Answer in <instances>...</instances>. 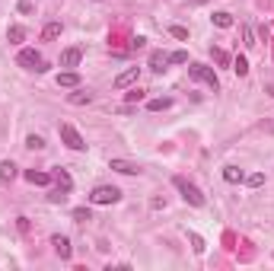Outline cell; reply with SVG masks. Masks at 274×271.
I'll list each match as a JSON object with an SVG mask.
<instances>
[{"mask_svg": "<svg viewBox=\"0 0 274 271\" xmlns=\"http://www.w3.org/2000/svg\"><path fill=\"white\" fill-rule=\"evenodd\" d=\"M172 185L178 188V192H182V198H185V201L192 204V207H204V195H201V188H198L195 182H188L185 175H175Z\"/></svg>", "mask_w": 274, "mask_h": 271, "instance_id": "cell-1", "label": "cell"}, {"mask_svg": "<svg viewBox=\"0 0 274 271\" xmlns=\"http://www.w3.org/2000/svg\"><path fill=\"white\" fill-rule=\"evenodd\" d=\"M16 64H19V67H26V70H35V74H45V70H48L45 57L35 51V48H22V51L16 54Z\"/></svg>", "mask_w": 274, "mask_h": 271, "instance_id": "cell-2", "label": "cell"}, {"mask_svg": "<svg viewBox=\"0 0 274 271\" xmlns=\"http://www.w3.org/2000/svg\"><path fill=\"white\" fill-rule=\"evenodd\" d=\"M57 134H61V140H64L70 150H77V153L86 150V140H83V134H80L70 122H61V125H57Z\"/></svg>", "mask_w": 274, "mask_h": 271, "instance_id": "cell-3", "label": "cell"}, {"mask_svg": "<svg viewBox=\"0 0 274 271\" xmlns=\"http://www.w3.org/2000/svg\"><path fill=\"white\" fill-rule=\"evenodd\" d=\"M188 77L192 80H198V83H207L214 93L220 89V80H217V74L207 67V64H188Z\"/></svg>", "mask_w": 274, "mask_h": 271, "instance_id": "cell-4", "label": "cell"}, {"mask_svg": "<svg viewBox=\"0 0 274 271\" xmlns=\"http://www.w3.org/2000/svg\"><path fill=\"white\" fill-rule=\"evenodd\" d=\"M89 201L93 204H115V201H121V188H115V185H96L89 192Z\"/></svg>", "mask_w": 274, "mask_h": 271, "instance_id": "cell-5", "label": "cell"}, {"mask_svg": "<svg viewBox=\"0 0 274 271\" xmlns=\"http://www.w3.org/2000/svg\"><path fill=\"white\" fill-rule=\"evenodd\" d=\"M137 77H140V67H128V70H121V74L115 77V89H128L131 83H137Z\"/></svg>", "mask_w": 274, "mask_h": 271, "instance_id": "cell-6", "label": "cell"}, {"mask_svg": "<svg viewBox=\"0 0 274 271\" xmlns=\"http://www.w3.org/2000/svg\"><path fill=\"white\" fill-rule=\"evenodd\" d=\"M109 169L121 172V175H137V172H140V166H137V163H131V160H118V157L109 163Z\"/></svg>", "mask_w": 274, "mask_h": 271, "instance_id": "cell-7", "label": "cell"}, {"mask_svg": "<svg viewBox=\"0 0 274 271\" xmlns=\"http://www.w3.org/2000/svg\"><path fill=\"white\" fill-rule=\"evenodd\" d=\"M57 86L77 89L80 86V74H77V70H61V74H57Z\"/></svg>", "mask_w": 274, "mask_h": 271, "instance_id": "cell-8", "label": "cell"}, {"mask_svg": "<svg viewBox=\"0 0 274 271\" xmlns=\"http://www.w3.org/2000/svg\"><path fill=\"white\" fill-rule=\"evenodd\" d=\"M51 246H54V252L61 258H70V252H74V249H70V239L61 236V233H54V236H51Z\"/></svg>", "mask_w": 274, "mask_h": 271, "instance_id": "cell-9", "label": "cell"}, {"mask_svg": "<svg viewBox=\"0 0 274 271\" xmlns=\"http://www.w3.org/2000/svg\"><path fill=\"white\" fill-rule=\"evenodd\" d=\"M83 61V51L80 48H64L61 51V67H77Z\"/></svg>", "mask_w": 274, "mask_h": 271, "instance_id": "cell-10", "label": "cell"}, {"mask_svg": "<svg viewBox=\"0 0 274 271\" xmlns=\"http://www.w3.org/2000/svg\"><path fill=\"white\" fill-rule=\"evenodd\" d=\"M51 175H54V188H61V192H67V195H70V188H74V179H70V175H67L64 169H54Z\"/></svg>", "mask_w": 274, "mask_h": 271, "instance_id": "cell-11", "label": "cell"}, {"mask_svg": "<svg viewBox=\"0 0 274 271\" xmlns=\"http://www.w3.org/2000/svg\"><path fill=\"white\" fill-rule=\"evenodd\" d=\"M166 64H169V54H163V51H153L150 54V70H153V74H163Z\"/></svg>", "mask_w": 274, "mask_h": 271, "instance_id": "cell-12", "label": "cell"}, {"mask_svg": "<svg viewBox=\"0 0 274 271\" xmlns=\"http://www.w3.org/2000/svg\"><path fill=\"white\" fill-rule=\"evenodd\" d=\"M26 182H32V185H48V182H54V175H51V172H35V169H26Z\"/></svg>", "mask_w": 274, "mask_h": 271, "instance_id": "cell-13", "label": "cell"}, {"mask_svg": "<svg viewBox=\"0 0 274 271\" xmlns=\"http://www.w3.org/2000/svg\"><path fill=\"white\" fill-rule=\"evenodd\" d=\"M13 179H16V163L4 160V163H0V182H13Z\"/></svg>", "mask_w": 274, "mask_h": 271, "instance_id": "cell-14", "label": "cell"}, {"mask_svg": "<svg viewBox=\"0 0 274 271\" xmlns=\"http://www.w3.org/2000/svg\"><path fill=\"white\" fill-rule=\"evenodd\" d=\"M223 179L230 185H236V182H246V172L239 166H223Z\"/></svg>", "mask_w": 274, "mask_h": 271, "instance_id": "cell-15", "label": "cell"}, {"mask_svg": "<svg viewBox=\"0 0 274 271\" xmlns=\"http://www.w3.org/2000/svg\"><path fill=\"white\" fill-rule=\"evenodd\" d=\"M210 19H214V26H217V29H230L233 26V13H226V10H217Z\"/></svg>", "mask_w": 274, "mask_h": 271, "instance_id": "cell-16", "label": "cell"}, {"mask_svg": "<svg viewBox=\"0 0 274 271\" xmlns=\"http://www.w3.org/2000/svg\"><path fill=\"white\" fill-rule=\"evenodd\" d=\"M67 99H70V105H89V102H93V93H86V89L77 86V93H70Z\"/></svg>", "mask_w": 274, "mask_h": 271, "instance_id": "cell-17", "label": "cell"}, {"mask_svg": "<svg viewBox=\"0 0 274 271\" xmlns=\"http://www.w3.org/2000/svg\"><path fill=\"white\" fill-rule=\"evenodd\" d=\"M22 39H26V29H22V26H10L7 29V42L10 45H19Z\"/></svg>", "mask_w": 274, "mask_h": 271, "instance_id": "cell-18", "label": "cell"}, {"mask_svg": "<svg viewBox=\"0 0 274 271\" xmlns=\"http://www.w3.org/2000/svg\"><path fill=\"white\" fill-rule=\"evenodd\" d=\"M57 35H61V22H48V26L42 29V39H45V42H54Z\"/></svg>", "mask_w": 274, "mask_h": 271, "instance_id": "cell-19", "label": "cell"}, {"mask_svg": "<svg viewBox=\"0 0 274 271\" xmlns=\"http://www.w3.org/2000/svg\"><path fill=\"white\" fill-rule=\"evenodd\" d=\"M169 105H172V99H169V96H163V99H150V102H147V109H150V112H166Z\"/></svg>", "mask_w": 274, "mask_h": 271, "instance_id": "cell-20", "label": "cell"}, {"mask_svg": "<svg viewBox=\"0 0 274 271\" xmlns=\"http://www.w3.org/2000/svg\"><path fill=\"white\" fill-rule=\"evenodd\" d=\"M233 70H236L239 77H246V74H249V61H246L242 54H236V57H233Z\"/></svg>", "mask_w": 274, "mask_h": 271, "instance_id": "cell-21", "label": "cell"}, {"mask_svg": "<svg viewBox=\"0 0 274 271\" xmlns=\"http://www.w3.org/2000/svg\"><path fill=\"white\" fill-rule=\"evenodd\" d=\"M242 42H246V48H255V32H252V26H242Z\"/></svg>", "mask_w": 274, "mask_h": 271, "instance_id": "cell-22", "label": "cell"}, {"mask_svg": "<svg viewBox=\"0 0 274 271\" xmlns=\"http://www.w3.org/2000/svg\"><path fill=\"white\" fill-rule=\"evenodd\" d=\"M210 54H214V61H217L220 67H226V64H230V54H226L223 48H210Z\"/></svg>", "mask_w": 274, "mask_h": 271, "instance_id": "cell-23", "label": "cell"}, {"mask_svg": "<svg viewBox=\"0 0 274 271\" xmlns=\"http://www.w3.org/2000/svg\"><path fill=\"white\" fill-rule=\"evenodd\" d=\"M26 147H29V150H45V140H42L39 134H29V137H26Z\"/></svg>", "mask_w": 274, "mask_h": 271, "instance_id": "cell-24", "label": "cell"}, {"mask_svg": "<svg viewBox=\"0 0 274 271\" xmlns=\"http://www.w3.org/2000/svg\"><path fill=\"white\" fill-rule=\"evenodd\" d=\"M125 99H128V105H134V102H140V99H144V89H131V93H125Z\"/></svg>", "mask_w": 274, "mask_h": 271, "instance_id": "cell-25", "label": "cell"}, {"mask_svg": "<svg viewBox=\"0 0 274 271\" xmlns=\"http://www.w3.org/2000/svg\"><path fill=\"white\" fill-rule=\"evenodd\" d=\"M48 201H51V204H64V201H67V192H61V188H54V192L48 195Z\"/></svg>", "mask_w": 274, "mask_h": 271, "instance_id": "cell-26", "label": "cell"}, {"mask_svg": "<svg viewBox=\"0 0 274 271\" xmlns=\"http://www.w3.org/2000/svg\"><path fill=\"white\" fill-rule=\"evenodd\" d=\"M188 239H192V249H195L198 255H201V252H204V239H201V236H198V233H188Z\"/></svg>", "mask_w": 274, "mask_h": 271, "instance_id": "cell-27", "label": "cell"}, {"mask_svg": "<svg viewBox=\"0 0 274 271\" xmlns=\"http://www.w3.org/2000/svg\"><path fill=\"white\" fill-rule=\"evenodd\" d=\"M246 182L252 185V188H258V185H265V175H261V172H252V175H246Z\"/></svg>", "mask_w": 274, "mask_h": 271, "instance_id": "cell-28", "label": "cell"}, {"mask_svg": "<svg viewBox=\"0 0 274 271\" xmlns=\"http://www.w3.org/2000/svg\"><path fill=\"white\" fill-rule=\"evenodd\" d=\"M74 220L86 223V220H93V217H89V210H86V207H74Z\"/></svg>", "mask_w": 274, "mask_h": 271, "instance_id": "cell-29", "label": "cell"}, {"mask_svg": "<svg viewBox=\"0 0 274 271\" xmlns=\"http://www.w3.org/2000/svg\"><path fill=\"white\" fill-rule=\"evenodd\" d=\"M169 35H175V39L185 42V39H188V29H185V26H169Z\"/></svg>", "mask_w": 274, "mask_h": 271, "instance_id": "cell-30", "label": "cell"}, {"mask_svg": "<svg viewBox=\"0 0 274 271\" xmlns=\"http://www.w3.org/2000/svg\"><path fill=\"white\" fill-rule=\"evenodd\" d=\"M185 61H188L185 51H172V54H169V64H185Z\"/></svg>", "mask_w": 274, "mask_h": 271, "instance_id": "cell-31", "label": "cell"}, {"mask_svg": "<svg viewBox=\"0 0 274 271\" xmlns=\"http://www.w3.org/2000/svg\"><path fill=\"white\" fill-rule=\"evenodd\" d=\"M144 45H147V39H144V35H137V39H134V42H131V48H134V51H137V48H144Z\"/></svg>", "mask_w": 274, "mask_h": 271, "instance_id": "cell-32", "label": "cell"}, {"mask_svg": "<svg viewBox=\"0 0 274 271\" xmlns=\"http://www.w3.org/2000/svg\"><path fill=\"white\" fill-rule=\"evenodd\" d=\"M16 227H19V233H29V220H26V217H19V220H16Z\"/></svg>", "mask_w": 274, "mask_h": 271, "instance_id": "cell-33", "label": "cell"}, {"mask_svg": "<svg viewBox=\"0 0 274 271\" xmlns=\"http://www.w3.org/2000/svg\"><path fill=\"white\" fill-rule=\"evenodd\" d=\"M19 13H32V4H29V0H19Z\"/></svg>", "mask_w": 274, "mask_h": 271, "instance_id": "cell-34", "label": "cell"}]
</instances>
